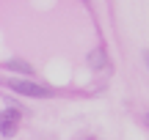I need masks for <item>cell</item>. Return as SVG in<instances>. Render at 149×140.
<instances>
[{
	"mask_svg": "<svg viewBox=\"0 0 149 140\" xmlns=\"http://www.w3.org/2000/svg\"><path fill=\"white\" fill-rule=\"evenodd\" d=\"M146 126H149V113H146Z\"/></svg>",
	"mask_w": 149,
	"mask_h": 140,
	"instance_id": "cell-6",
	"label": "cell"
},
{
	"mask_svg": "<svg viewBox=\"0 0 149 140\" xmlns=\"http://www.w3.org/2000/svg\"><path fill=\"white\" fill-rule=\"evenodd\" d=\"M88 63L94 66V69H100V66L105 63V49H94V52H91V58H88Z\"/></svg>",
	"mask_w": 149,
	"mask_h": 140,
	"instance_id": "cell-4",
	"label": "cell"
},
{
	"mask_svg": "<svg viewBox=\"0 0 149 140\" xmlns=\"http://www.w3.org/2000/svg\"><path fill=\"white\" fill-rule=\"evenodd\" d=\"M17 124H19V110L6 107L3 110V137H11L17 132Z\"/></svg>",
	"mask_w": 149,
	"mask_h": 140,
	"instance_id": "cell-2",
	"label": "cell"
},
{
	"mask_svg": "<svg viewBox=\"0 0 149 140\" xmlns=\"http://www.w3.org/2000/svg\"><path fill=\"white\" fill-rule=\"evenodd\" d=\"M6 88L22 93V96H31V99H50V96H55L50 88L39 85V82H28V80H6Z\"/></svg>",
	"mask_w": 149,
	"mask_h": 140,
	"instance_id": "cell-1",
	"label": "cell"
},
{
	"mask_svg": "<svg viewBox=\"0 0 149 140\" xmlns=\"http://www.w3.org/2000/svg\"><path fill=\"white\" fill-rule=\"evenodd\" d=\"M6 71H19V74H33V66L28 63V60H19V58H11L3 63Z\"/></svg>",
	"mask_w": 149,
	"mask_h": 140,
	"instance_id": "cell-3",
	"label": "cell"
},
{
	"mask_svg": "<svg viewBox=\"0 0 149 140\" xmlns=\"http://www.w3.org/2000/svg\"><path fill=\"white\" fill-rule=\"evenodd\" d=\"M144 60H146V66H149V49H146V52H144Z\"/></svg>",
	"mask_w": 149,
	"mask_h": 140,
	"instance_id": "cell-5",
	"label": "cell"
}]
</instances>
